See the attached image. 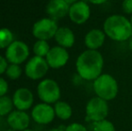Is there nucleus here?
<instances>
[{
  "instance_id": "7ed1b4c3",
  "label": "nucleus",
  "mask_w": 132,
  "mask_h": 131,
  "mask_svg": "<svg viewBox=\"0 0 132 131\" xmlns=\"http://www.w3.org/2000/svg\"><path fill=\"white\" fill-rule=\"evenodd\" d=\"M95 96L107 101H112L119 93V84L114 76L103 73L94 81L93 84Z\"/></svg>"
},
{
  "instance_id": "6e6552de",
  "label": "nucleus",
  "mask_w": 132,
  "mask_h": 131,
  "mask_svg": "<svg viewBox=\"0 0 132 131\" xmlns=\"http://www.w3.org/2000/svg\"><path fill=\"white\" fill-rule=\"evenodd\" d=\"M50 66L45 58L34 56L27 61L24 67V73L31 80H40L43 78L49 71Z\"/></svg>"
},
{
  "instance_id": "9b49d317",
  "label": "nucleus",
  "mask_w": 132,
  "mask_h": 131,
  "mask_svg": "<svg viewBox=\"0 0 132 131\" xmlns=\"http://www.w3.org/2000/svg\"><path fill=\"white\" fill-rule=\"evenodd\" d=\"M45 59L51 68L59 69L68 64L69 60V53L65 48L60 46H54L51 48Z\"/></svg>"
},
{
  "instance_id": "393cba45",
  "label": "nucleus",
  "mask_w": 132,
  "mask_h": 131,
  "mask_svg": "<svg viewBox=\"0 0 132 131\" xmlns=\"http://www.w3.org/2000/svg\"><path fill=\"white\" fill-rule=\"evenodd\" d=\"M8 89V83L6 82V80L5 78L0 76V97L6 95Z\"/></svg>"
},
{
  "instance_id": "7c9ffc66",
  "label": "nucleus",
  "mask_w": 132,
  "mask_h": 131,
  "mask_svg": "<svg viewBox=\"0 0 132 131\" xmlns=\"http://www.w3.org/2000/svg\"><path fill=\"white\" fill-rule=\"evenodd\" d=\"M47 131H65V128H62V127H60V128H51V129H49Z\"/></svg>"
},
{
  "instance_id": "6ab92c4d",
  "label": "nucleus",
  "mask_w": 132,
  "mask_h": 131,
  "mask_svg": "<svg viewBox=\"0 0 132 131\" xmlns=\"http://www.w3.org/2000/svg\"><path fill=\"white\" fill-rule=\"evenodd\" d=\"M14 105L11 97L5 95L0 97V116L7 117L14 110Z\"/></svg>"
},
{
  "instance_id": "2eb2a0df",
  "label": "nucleus",
  "mask_w": 132,
  "mask_h": 131,
  "mask_svg": "<svg viewBox=\"0 0 132 131\" xmlns=\"http://www.w3.org/2000/svg\"><path fill=\"white\" fill-rule=\"evenodd\" d=\"M69 6L64 0H50L46 6V13L50 18L57 21L68 15Z\"/></svg>"
},
{
  "instance_id": "4be33fe9",
  "label": "nucleus",
  "mask_w": 132,
  "mask_h": 131,
  "mask_svg": "<svg viewBox=\"0 0 132 131\" xmlns=\"http://www.w3.org/2000/svg\"><path fill=\"white\" fill-rule=\"evenodd\" d=\"M22 67L17 64H9L5 71V75L11 80H17L22 75Z\"/></svg>"
},
{
  "instance_id": "412c9836",
  "label": "nucleus",
  "mask_w": 132,
  "mask_h": 131,
  "mask_svg": "<svg viewBox=\"0 0 132 131\" xmlns=\"http://www.w3.org/2000/svg\"><path fill=\"white\" fill-rule=\"evenodd\" d=\"M93 131H116V128L111 121L106 119L98 122H94Z\"/></svg>"
},
{
  "instance_id": "473e14b6",
  "label": "nucleus",
  "mask_w": 132,
  "mask_h": 131,
  "mask_svg": "<svg viewBox=\"0 0 132 131\" xmlns=\"http://www.w3.org/2000/svg\"><path fill=\"white\" fill-rule=\"evenodd\" d=\"M23 131H34V130L31 129V128H27V129H24V130H23Z\"/></svg>"
},
{
  "instance_id": "cd10ccee",
  "label": "nucleus",
  "mask_w": 132,
  "mask_h": 131,
  "mask_svg": "<svg viewBox=\"0 0 132 131\" xmlns=\"http://www.w3.org/2000/svg\"><path fill=\"white\" fill-rule=\"evenodd\" d=\"M88 3L92 4V5H103L105 4L108 0H86Z\"/></svg>"
},
{
  "instance_id": "39448f33",
  "label": "nucleus",
  "mask_w": 132,
  "mask_h": 131,
  "mask_svg": "<svg viewBox=\"0 0 132 131\" xmlns=\"http://www.w3.org/2000/svg\"><path fill=\"white\" fill-rule=\"evenodd\" d=\"M37 93L40 101L48 104H55L61 97V90L59 84L51 78L42 79L39 83Z\"/></svg>"
},
{
  "instance_id": "9d476101",
  "label": "nucleus",
  "mask_w": 132,
  "mask_h": 131,
  "mask_svg": "<svg viewBox=\"0 0 132 131\" xmlns=\"http://www.w3.org/2000/svg\"><path fill=\"white\" fill-rule=\"evenodd\" d=\"M91 7L88 3L83 0L73 4L69 6L68 17L73 23L81 25L85 23L91 17Z\"/></svg>"
},
{
  "instance_id": "ddd939ff",
  "label": "nucleus",
  "mask_w": 132,
  "mask_h": 131,
  "mask_svg": "<svg viewBox=\"0 0 132 131\" xmlns=\"http://www.w3.org/2000/svg\"><path fill=\"white\" fill-rule=\"evenodd\" d=\"M8 127L15 131H23L29 128L31 117L26 111L14 110L6 117Z\"/></svg>"
},
{
  "instance_id": "423d86ee",
  "label": "nucleus",
  "mask_w": 132,
  "mask_h": 131,
  "mask_svg": "<svg viewBox=\"0 0 132 131\" xmlns=\"http://www.w3.org/2000/svg\"><path fill=\"white\" fill-rule=\"evenodd\" d=\"M59 29L57 21L50 17L42 18L38 20L32 26V35L37 40H49L55 37Z\"/></svg>"
},
{
  "instance_id": "4468645a",
  "label": "nucleus",
  "mask_w": 132,
  "mask_h": 131,
  "mask_svg": "<svg viewBox=\"0 0 132 131\" xmlns=\"http://www.w3.org/2000/svg\"><path fill=\"white\" fill-rule=\"evenodd\" d=\"M106 40V35L103 29L94 28L86 32L84 38V43L87 49L99 50L103 46Z\"/></svg>"
},
{
  "instance_id": "b1692460",
  "label": "nucleus",
  "mask_w": 132,
  "mask_h": 131,
  "mask_svg": "<svg viewBox=\"0 0 132 131\" xmlns=\"http://www.w3.org/2000/svg\"><path fill=\"white\" fill-rule=\"evenodd\" d=\"M121 9L124 14L132 15V0H123L121 3Z\"/></svg>"
},
{
  "instance_id": "f257e3e1",
  "label": "nucleus",
  "mask_w": 132,
  "mask_h": 131,
  "mask_svg": "<svg viewBox=\"0 0 132 131\" xmlns=\"http://www.w3.org/2000/svg\"><path fill=\"white\" fill-rule=\"evenodd\" d=\"M104 58L99 50L85 49L80 53L76 60V70L83 80L94 82L103 74Z\"/></svg>"
},
{
  "instance_id": "20e7f679",
  "label": "nucleus",
  "mask_w": 132,
  "mask_h": 131,
  "mask_svg": "<svg viewBox=\"0 0 132 131\" xmlns=\"http://www.w3.org/2000/svg\"><path fill=\"white\" fill-rule=\"evenodd\" d=\"M109 111L108 101L97 96L91 98L85 105V118L91 122L94 123L106 119Z\"/></svg>"
},
{
  "instance_id": "bb28decb",
  "label": "nucleus",
  "mask_w": 132,
  "mask_h": 131,
  "mask_svg": "<svg viewBox=\"0 0 132 131\" xmlns=\"http://www.w3.org/2000/svg\"><path fill=\"white\" fill-rule=\"evenodd\" d=\"M8 124H7L6 117H1L0 116V130L4 131L6 128H8Z\"/></svg>"
},
{
  "instance_id": "f3484780",
  "label": "nucleus",
  "mask_w": 132,
  "mask_h": 131,
  "mask_svg": "<svg viewBox=\"0 0 132 131\" xmlns=\"http://www.w3.org/2000/svg\"><path fill=\"white\" fill-rule=\"evenodd\" d=\"M54 110H55L56 117L61 120H68L73 115V109L68 102L64 101H60L54 104Z\"/></svg>"
},
{
  "instance_id": "a211bd4d",
  "label": "nucleus",
  "mask_w": 132,
  "mask_h": 131,
  "mask_svg": "<svg viewBox=\"0 0 132 131\" xmlns=\"http://www.w3.org/2000/svg\"><path fill=\"white\" fill-rule=\"evenodd\" d=\"M50 49H51V46H50L48 40H37V41L35 42L32 47L34 56L42 57V58H46Z\"/></svg>"
},
{
  "instance_id": "c756f323",
  "label": "nucleus",
  "mask_w": 132,
  "mask_h": 131,
  "mask_svg": "<svg viewBox=\"0 0 132 131\" xmlns=\"http://www.w3.org/2000/svg\"><path fill=\"white\" fill-rule=\"evenodd\" d=\"M64 1L66 2L67 4H68L69 5H73V4L77 3V2H78L79 0H64Z\"/></svg>"
},
{
  "instance_id": "f704fd0d",
  "label": "nucleus",
  "mask_w": 132,
  "mask_h": 131,
  "mask_svg": "<svg viewBox=\"0 0 132 131\" xmlns=\"http://www.w3.org/2000/svg\"><path fill=\"white\" fill-rule=\"evenodd\" d=\"M0 131H2V130H0Z\"/></svg>"
},
{
  "instance_id": "2f4dec72",
  "label": "nucleus",
  "mask_w": 132,
  "mask_h": 131,
  "mask_svg": "<svg viewBox=\"0 0 132 131\" xmlns=\"http://www.w3.org/2000/svg\"><path fill=\"white\" fill-rule=\"evenodd\" d=\"M4 131H15V130H14V129H12V128H6V129H5V130H4Z\"/></svg>"
},
{
  "instance_id": "72a5a7b5",
  "label": "nucleus",
  "mask_w": 132,
  "mask_h": 131,
  "mask_svg": "<svg viewBox=\"0 0 132 131\" xmlns=\"http://www.w3.org/2000/svg\"><path fill=\"white\" fill-rule=\"evenodd\" d=\"M129 20H130V23H131V25H132V15H130V18H129Z\"/></svg>"
},
{
  "instance_id": "a878e982",
  "label": "nucleus",
  "mask_w": 132,
  "mask_h": 131,
  "mask_svg": "<svg viewBox=\"0 0 132 131\" xmlns=\"http://www.w3.org/2000/svg\"><path fill=\"white\" fill-rule=\"evenodd\" d=\"M8 65H9V63L6 58H5V57L0 56V75H1L2 74L5 73Z\"/></svg>"
},
{
  "instance_id": "f8f14e48",
  "label": "nucleus",
  "mask_w": 132,
  "mask_h": 131,
  "mask_svg": "<svg viewBox=\"0 0 132 131\" xmlns=\"http://www.w3.org/2000/svg\"><path fill=\"white\" fill-rule=\"evenodd\" d=\"M12 99L15 110H23V111L30 110L33 106L34 102V96L32 92L25 87L18 88L14 93Z\"/></svg>"
},
{
  "instance_id": "c85d7f7f",
  "label": "nucleus",
  "mask_w": 132,
  "mask_h": 131,
  "mask_svg": "<svg viewBox=\"0 0 132 131\" xmlns=\"http://www.w3.org/2000/svg\"><path fill=\"white\" fill-rule=\"evenodd\" d=\"M127 42H128V47H129V50L132 51V35L129 37V39L127 40Z\"/></svg>"
},
{
  "instance_id": "f03ea898",
  "label": "nucleus",
  "mask_w": 132,
  "mask_h": 131,
  "mask_svg": "<svg viewBox=\"0 0 132 131\" xmlns=\"http://www.w3.org/2000/svg\"><path fill=\"white\" fill-rule=\"evenodd\" d=\"M103 30L106 37L113 41H127L132 35L130 20L123 14H111L103 22Z\"/></svg>"
},
{
  "instance_id": "0eeeda50",
  "label": "nucleus",
  "mask_w": 132,
  "mask_h": 131,
  "mask_svg": "<svg viewBox=\"0 0 132 131\" xmlns=\"http://www.w3.org/2000/svg\"><path fill=\"white\" fill-rule=\"evenodd\" d=\"M30 55L29 47L22 40H14L10 46L5 49V58L9 64L23 63L28 59Z\"/></svg>"
},
{
  "instance_id": "1a4fd4ad",
  "label": "nucleus",
  "mask_w": 132,
  "mask_h": 131,
  "mask_svg": "<svg viewBox=\"0 0 132 131\" xmlns=\"http://www.w3.org/2000/svg\"><path fill=\"white\" fill-rule=\"evenodd\" d=\"M56 117L54 107L51 104L40 102L34 105L31 109V118L39 125H48L54 120Z\"/></svg>"
},
{
  "instance_id": "aec40b11",
  "label": "nucleus",
  "mask_w": 132,
  "mask_h": 131,
  "mask_svg": "<svg viewBox=\"0 0 132 131\" xmlns=\"http://www.w3.org/2000/svg\"><path fill=\"white\" fill-rule=\"evenodd\" d=\"M14 33L8 28L0 29V49H6L14 41Z\"/></svg>"
},
{
  "instance_id": "dca6fc26",
  "label": "nucleus",
  "mask_w": 132,
  "mask_h": 131,
  "mask_svg": "<svg viewBox=\"0 0 132 131\" xmlns=\"http://www.w3.org/2000/svg\"><path fill=\"white\" fill-rule=\"evenodd\" d=\"M54 39L57 43V46H60L67 49L73 47L76 42L75 33L71 29L66 26L59 27Z\"/></svg>"
},
{
  "instance_id": "5701e85b",
  "label": "nucleus",
  "mask_w": 132,
  "mask_h": 131,
  "mask_svg": "<svg viewBox=\"0 0 132 131\" xmlns=\"http://www.w3.org/2000/svg\"><path fill=\"white\" fill-rule=\"evenodd\" d=\"M65 131H87V128L81 123L73 122L65 128Z\"/></svg>"
}]
</instances>
